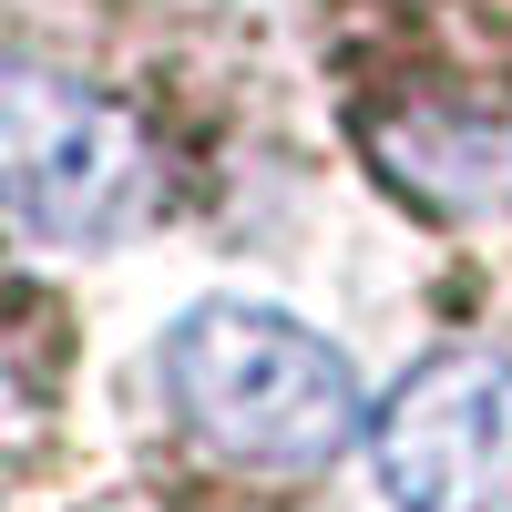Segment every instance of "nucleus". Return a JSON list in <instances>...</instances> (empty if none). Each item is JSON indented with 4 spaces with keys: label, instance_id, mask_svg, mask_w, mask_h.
Masks as SVG:
<instances>
[{
    "label": "nucleus",
    "instance_id": "f257e3e1",
    "mask_svg": "<svg viewBox=\"0 0 512 512\" xmlns=\"http://www.w3.org/2000/svg\"><path fill=\"white\" fill-rule=\"evenodd\" d=\"M164 390H175V420L205 451L256 461V472H318L359 431L349 359L318 328H297L287 308H256V297H216V308L175 318Z\"/></svg>",
    "mask_w": 512,
    "mask_h": 512
},
{
    "label": "nucleus",
    "instance_id": "f03ea898",
    "mask_svg": "<svg viewBox=\"0 0 512 512\" xmlns=\"http://www.w3.org/2000/svg\"><path fill=\"white\" fill-rule=\"evenodd\" d=\"M164 154L134 113L31 52H0V216L52 246H113L154 226Z\"/></svg>",
    "mask_w": 512,
    "mask_h": 512
},
{
    "label": "nucleus",
    "instance_id": "7ed1b4c3",
    "mask_svg": "<svg viewBox=\"0 0 512 512\" xmlns=\"http://www.w3.org/2000/svg\"><path fill=\"white\" fill-rule=\"evenodd\" d=\"M379 482L400 512H512V369L482 349L420 359L379 400Z\"/></svg>",
    "mask_w": 512,
    "mask_h": 512
},
{
    "label": "nucleus",
    "instance_id": "20e7f679",
    "mask_svg": "<svg viewBox=\"0 0 512 512\" xmlns=\"http://www.w3.org/2000/svg\"><path fill=\"white\" fill-rule=\"evenodd\" d=\"M369 164L431 216H502L512 205V123L472 103H400L369 123Z\"/></svg>",
    "mask_w": 512,
    "mask_h": 512
}]
</instances>
